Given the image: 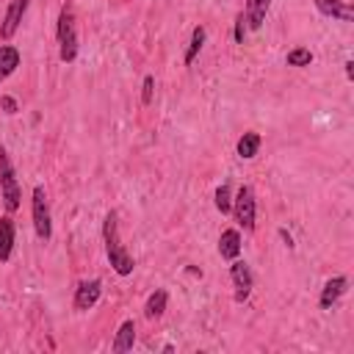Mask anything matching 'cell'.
Segmentation results:
<instances>
[{
	"label": "cell",
	"instance_id": "6da1fadb",
	"mask_svg": "<svg viewBox=\"0 0 354 354\" xmlns=\"http://www.w3.org/2000/svg\"><path fill=\"white\" fill-rule=\"evenodd\" d=\"M102 241H105V254H108V260H111V268H113L119 277L133 274L136 263H133L130 252H127V249L122 246V241H119V227H116V213H113V210H111V213L105 216V221H102Z\"/></svg>",
	"mask_w": 354,
	"mask_h": 354
},
{
	"label": "cell",
	"instance_id": "3957f363",
	"mask_svg": "<svg viewBox=\"0 0 354 354\" xmlns=\"http://www.w3.org/2000/svg\"><path fill=\"white\" fill-rule=\"evenodd\" d=\"M0 194H3L6 210L14 213L19 207V183H17V171L11 166V158H8L6 147H0Z\"/></svg>",
	"mask_w": 354,
	"mask_h": 354
},
{
	"label": "cell",
	"instance_id": "7c38bea8",
	"mask_svg": "<svg viewBox=\"0 0 354 354\" xmlns=\"http://www.w3.org/2000/svg\"><path fill=\"white\" fill-rule=\"evenodd\" d=\"M268 6L271 0H246V11H243V19H246V28L257 30L263 22H266V14H268Z\"/></svg>",
	"mask_w": 354,
	"mask_h": 354
},
{
	"label": "cell",
	"instance_id": "5bb4252c",
	"mask_svg": "<svg viewBox=\"0 0 354 354\" xmlns=\"http://www.w3.org/2000/svg\"><path fill=\"white\" fill-rule=\"evenodd\" d=\"M166 304H169V293H166L163 288H158V290H152V293L147 296L144 315H147L149 321H155V318H160V315L166 313Z\"/></svg>",
	"mask_w": 354,
	"mask_h": 354
},
{
	"label": "cell",
	"instance_id": "5b68a950",
	"mask_svg": "<svg viewBox=\"0 0 354 354\" xmlns=\"http://www.w3.org/2000/svg\"><path fill=\"white\" fill-rule=\"evenodd\" d=\"M30 216H33V230L41 241H50L53 235V221H50V207H47V194L41 185L33 188V199H30Z\"/></svg>",
	"mask_w": 354,
	"mask_h": 354
},
{
	"label": "cell",
	"instance_id": "9c48e42d",
	"mask_svg": "<svg viewBox=\"0 0 354 354\" xmlns=\"http://www.w3.org/2000/svg\"><path fill=\"white\" fill-rule=\"evenodd\" d=\"M346 290H348V279H346V277H332V279H326L324 288H321V296H318V307H321V310H332V307L337 304V299H340Z\"/></svg>",
	"mask_w": 354,
	"mask_h": 354
},
{
	"label": "cell",
	"instance_id": "44dd1931",
	"mask_svg": "<svg viewBox=\"0 0 354 354\" xmlns=\"http://www.w3.org/2000/svg\"><path fill=\"white\" fill-rule=\"evenodd\" d=\"M141 88H144V91H141V102H144V105H149V102H152V94H155V77H152V75H147Z\"/></svg>",
	"mask_w": 354,
	"mask_h": 354
},
{
	"label": "cell",
	"instance_id": "cb8c5ba5",
	"mask_svg": "<svg viewBox=\"0 0 354 354\" xmlns=\"http://www.w3.org/2000/svg\"><path fill=\"white\" fill-rule=\"evenodd\" d=\"M343 66H346V77H348V80H354V61H346Z\"/></svg>",
	"mask_w": 354,
	"mask_h": 354
},
{
	"label": "cell",
	"instance_id": "52a82bcc",
	"mask_svg": "<svg viewBox=\"0 0 354 354\" xmlns=\"http://www.w3.org/2000/svg\"><path fill=\"white\" fill-rule=\"evenodd\" d=\"M100 293H102V282L100 279H83L77 288H75V299H72V304H75V310H91L97 301H100Z\"/></svg>",
	"mask_w": 354,
	"mask_h": 354
},
{
	"label": "cell",
	"instance_id": "ba28073f",
	"mask_svg": "<svg viewBox=\"0 0 354 354\" xmlns=\"http://www.w3.org/2000/svg\"><path fill=\"white\" fill-rule=\"evenodd\" d=\"M28 6H30V0H11V3H8L6 17H3V22H0V36H3V39H11V36L17 33V28H19L22 17H25Z\"/></svg>",
	"mask_w": 354,
	"mask_h": 354
},
{
	"label": "cell",
	"instance_id": "277c9868",
	"mask_svg": "<svg viewBox=\"0 0 354 354\" xmlns=\"http://www.w3.org/2000/svg\"><path fill=\"white\" fill-rule=\"evenodd\" d=\"M232 213H235V221L243 227V230H254V218H257V199H254V191L252 185H241L235 199H232Z\"/></svg>",
	"mask_w": 354,
	"mask_h": 354
},
{
	"label": "cell",
	"instance_id": "ac0fdd59",
	"mask_svg": "<svg viewBox=\"0 0 354 354\" xmlns=\"http://www.w3.org/2000/svg\"><path fill=\"white\" fill-rule=\"evenodd\" d=\"M238 155L243 158V160H252L254 155H257V149H260V133H254V130H246L241 138H238Z\"/></svg>",
	"mask_w": 354,
	"mask_h": 354
},
{
	"label": "cell",
	"instance_id": "d4e9b609",
	"mask_svg": "<svg viewBox=\"0 0 354 354\" xmlns=\"http://www.w3.org/2000/svg\"><path fill=\"white\" fill-rule=\"evenodd\" d=\"M279 235H282V241H285V246H288V249H293V238H290V235H288L285 230H279Z\"/></svg>",
	"mask_w": 354,
	"mask_h": 354
},
{
	"label": "cell",
	"instance_id": "9a60e30c",
	"mask_svg": "<svg viewBox=\"0 0 354 354\" xmlns=\"http://www.w3.org/2000/svg\"><path fill=\"white\" fill-rule=\"evenodd\" d=\"M133 343H136V324H133V321H122V326L116 329V337H113L111 348H113L116 354H122V351H130Z\"/></svg>",
	"mask_w": 354,
	"mask_h": 354
},
{
	"label": "cell",
	"instance_id": "8992f818",
	"mask_svg": "<svg viewBox=\"0 0 354 354\" xmlns=\"http://www.w3.org/2000/svg\"><path fill=\"white\" fill-rule=\"evenodd\" d=\"M230 277H232V285H235V301L241 304V301H246L249 299V293H252V285H254V279H252V271H249V266L243 263V260H232V266H230Z\"/></svg>",
	"mask_w": 354,
	"mask_h": 354
},
{
	"label": "cell",
	"instance_id": "4fadbf2b",
	"mask_svg": "<svg viewBox=\"0 0 354 354\" xmlns=\"http://www.w3.org/2000/svg\"><path fill=\"white\" fill-rule=\"evenodd\" d=\"M218 254L224 260H235L241 254V232L238 230H224L218 238Z\"/></svg>",
	"mask_w": 354,
	"mask_h": 354
},
{
	"label": "cell",
	"instance_id": "d6986e66",
	"mask_svg": "<svg viewBox=\"0 0 354 354\" xmlns=\"http://www.w3.org/2000/svg\"><path fill=\"white\" fill-rule=\"evenodd\" d=\"M213 205H216V210H218L221 216L232 213V191H230V185H227V183L216 188V194H213Z\"/></svg>",
	"mask_w": 354,
	"mask_h": 354
},
{
	"label": "cell",
	"instance_id": "30bf717a",
	"mask_svg": "<svg viewBox=\"0 0 354 354\" xmlns=\"http://www.w3.org/2000/svg\"><path fill=\"white\" fill-rule=\"evenodd\" d=\"M318 14L324 17H332V19H340V22H351L354 19V8L346 3V0H313Z\"/></svg>",
	"mask_w": 354,
	"mask_h": 354
},
{
	"label": "cell",
	"instance_id": "8fae6325",
	"mask_svg": "<svg viewBox=\"0 0 354 354\" xmlns=\"http://www.w3.org/2000/svg\"><path fill=\"white\" fill-rule=\"evenodd\" d=\"M14 252V218L0 216V263H8Z\"/></svg>",
	"mask_w": 354,
	"mask_h": 354
},
{
	"label": "cell",
	"instance_id": "2e32d148",
	"mask_svg": "<svg viewBox=\"0 0 354 354\" xmlns=\"http://www.w3.org/2000/svg\"><path fill=\"white\" fill-rule=\"evenodd\" d=\"M19 66V50L11 44H0V83L6 77H11Z\"/></svg>",
	"mask_w": 354,
	"mask_h": 354
},
{
	"label": "cell",
	"instance_id": "e0dca14e",
	"mask_svg": "<svg viewBox=\"0 0 354 354\" xmlns=\"http://www.w3.org/2000/svg\"><path fill=\"white\" fill-rule=\"evenodd\" d=\"M205 39H207V30H205L202 25H196V28L191 30V41H188V50H185V55H183V64H185V66H191V64L196 61L199 50L205 47Z\"/></svg>",
	"mask_w": 354,
	"mask_h": 354
},
{
	"label": "cell",
	"instance_id": "603a6c76",
	"mask_svg": "<svg viewBox=\"0 0 354 354\" xmlns=\"http://www.w3.org/2000/svg\"><path fill=\"white\" fill-rule=\"evenodd\" d=\"M0 108H3V113H8V116H14L17 111H19V105H17V100L14 97H0Z\"/></svg>",
	"mask_w": 354,
	"mask_h": 354
},
{
	"label": "cell",
	"instance_id": "7a4b0ae2",
	"mask_svg": "<svg viewBox=\"0 0 354 354\" xmlns=\"http://www.w3.org/2000/svg\"><path fill=\"white\" fill-rule=\"evenodd\" d=\"M55 36H58V58L64 64H72L77 58V22H75L72 6H61Z\"/></svg>",
	"mask_w": 354,
	"mask_h": 354
},
{
	"label": "cell",
	"instance_id": "7402d4cb",
	"mask_svg": "<svg viewBox=\"0 0 354 354\" xmlns=\"http://www.w3.org/2000/svg\"><path fill=\"white\" fill-rule=\"evenodd\" d=\"M232 36H235L238 44H243V36H246V19H243V14L235 17V30H232Z\"/></svg>",
	"mask_w": 354,
	"mask_h": 354
},
{
	"label": "cell",
	"instance_id": "ffe728a7",
	"mask_svg": "<svg viewBox=\"0 0 354 354\" xmlns=\"http://www.w3.org/2000/svg\"><path fill=\"white\" fill-rule=\"evenodd\" d=\"M285 64L288 66H310L313 64V53L307 47H293L288 55H285Z\"/></svg>",
	"mask_w": 354,
	"mask_h": 354
}]
</instances>
